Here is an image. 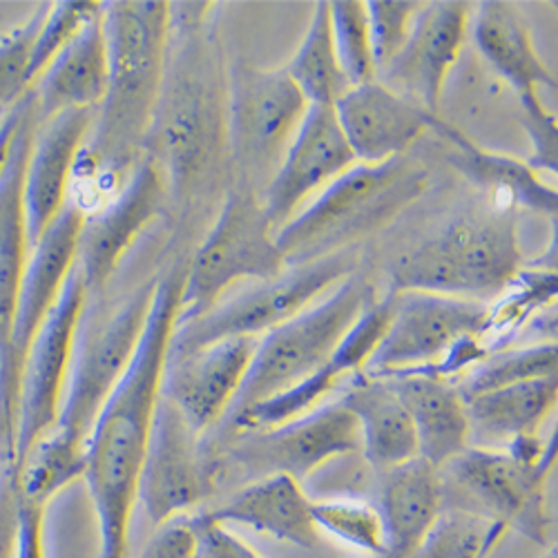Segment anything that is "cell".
<instances>
[{
	"instance_id": "obj_20",
	"label": "cell",
	"mask_w": 558,
	"mask_h": 558,
	"mask_svg": "<svg viewBox=\"0 0 558 558\" xmlns=\"http://www.w3.org/2000/svg\"><path fill=\"white\" fill-rule=\"evenodd\" d=\"M255 349V338H230L189 353H166L161 396L204 436L235 402Z\"/></svg>"
},
{
	"instance_id": "obj_1",
	"label": "cell",
	"mask_w": 558,
	"mask_h": 558,
	"mask_svg": "<svg viewBox=\"0 0 558 558\" xmlns=\"http://www.w3.org/2000/svg\"><path fill=\"white\" fill-rule=\"evenodd\" d=\"M183 275L185 270L177 266L157 282L142 342L85 445L83 481L99 525V558H128L138 478L161 393Z\"/></svg>"
},
{
	"instance_id": "obj_3",
	"label": "cell",
	"mask_w": 558,
	"mask_h": 558,
	"mask_svg": "<svg viewBox=\"0 0 558 558\" xmlns=\"http://www.w3.org/2000/svg\"><path fill=\"white\" fill-rule=\"evenodd\" d=\"M110 78L74 177L119 191L146 153L170 50V3H104Z\"/></svg>"
},
{
	"instance_id": "obj_14",
	"label": "cell",
	"mask_w": 558,
	"mask_h": 558,
	"mask_svg": "<svg viewBox=\"0 0 558 558\" xmlns=\"http://www.w3.org/2000/svg\"><path fill=\"white\" fill-rule=\"evenodd\" d=\"M87 293L78 268L70 272L48 319L43 322L23 362L19 393V425L14 445V472L25 456L48 436L61 413L78 324Z\"/></svg>"
},
{
	"instance_id": "obj_34",
	"label": "cell",
	"mask_w": 558,
	"mask_h": 558,
	"mask_svg": "<svg viewBox=\"0 0 558 558\" xmlns=\"http://www.w3.org/2000/svg\"><path fill=\"white\" fill-rule=\"evenodd\" d=\"M505 532L474 511L445 507L434 530L409 558H485Z\"/></svg>"
},
{
	"instance_id": "obj_5",
	"label": "cell",
	"mask_w": 558,
	"mask_h": 558,
	"mask_svg": "<svg viewBox=\"0 0 558 558\" xmlns=\"http://www.w3.org/2000/svg\"><path fill=\"white\" fill-rule=\"evenodd\" d=\"M199 27H170L181 48L166 63L161 97L146 144L166 183L185 197L210 168L217 150L226 146V92L213 76L210 57L197 43ZM228 150V148H226Z\"/></svg>"
},
{
	"instance_id": "obj_8",
	"label": "cell",
	"mask_w": 558,
	"mask_h": 558,
	"mask_svg": "<svg viewBox=\"0 0 558 558\" xmlns=\"http://www.w3.org/2000/svg\"><path fill=\"white\" fill-rule=\"evenodd\" d=\"M374 300V287L351 275L329 295L259 338L244 385L228 413L235 415L313 376L331 360L342 336Z\"/></svg>"
},
{
	"instance_id": "obj_18",
	"label": "cell",
	"mask_w": 558,
	"mask_h": 558,
	"mask_svg": "<svg viewBox=\"0 0 558 558\" xmlns=\"http://www.w3.org/2000/svg\"><path fill=\"white\" fill-rule=\"evenodd\" d=\"M355 163L333 108L308 106L282 163L262 195L272 230L284 228L313 197Z\"/></svg>"
},
{
	"instance_id": "obj_9",
	"label": "cell",
	"mask_w": 558,
	"mask_h": 558,
	"mask_svg": "<svg viewBox=\"0 0 558 558\" xmlns=\"http://www.w3.org/2000/svg\"><path fill=\"white\" fill-rule=\"evenodd\" d=\"M262 199L244 189H230L221 210L183 275L174 324L202 317L238 282H270L287 270Z\"/></svg>"
},
{
	"instance_id": "obj_27",
	"label": "cell",
	"mask_w": 558,
	"mask_h": 558,
	"mask_svg": "<svg viewBox=\"0 0 558 558\" xmlns=\"http://www.w3.org/2000/svg\"><path fill=\"white\" fill-rule=\"evenodd\" d=\"M389 383L413 425L417 458L440 472L470 447L468 411L449 380L429 374H409Z\"/></svg>"
},
{
	"instance_id": "obj_36",
	"label": "cell",
	"mask_w": 558,
	"mask_h": 558,
	"mask_svg": "<svg viewBox=\"0 0 558 558\" xmlns=\"http://www.w3.org/2000/svg\"><path fill=\"white\" fill-rule=\"evenodd\" d=\"M313 521L322 532L380 558L385 549L383 523L374 505L353 498L313 500Z\"/></svg>"
},
{
	"instance_id": "obj_44",
	"label": "cell",
	"mask_w": 558,
	"mask_h": 558,
	"mask_svg": "<svg viewBox=\"0 0 558 558\" xmlns=\"http://www.w3.org/2000/svg\"><path fill=\"white\" fill-rule=\"evenodd\" d=\"M25 97L12 110H8L3 114V119H0V172H3V168L10 159V153H12L14 136L19 132V125H21V119H23V112H25Z\"/></svg>"
},
{
	"instance_id": "obj_42",
	"label": "cell",
	"mask_w": 558,
	"mask_h": 558,
	"mask_svg": "<svg viewBox=\"0 0 558 558\" xmlns=\"http://www.w3.org/2000/svg\"><path fill=\"white\" fill-rule=\"evenodd\" d=\"M191 523L197 538L195 558H264L226 525L215 521L208 511L199 517H191Z\"/></svg>"
},
{
	"instance_id": "obj_43",
	"label": "cell",
	"mask_w": 558,
	"mask_h": 558,
	"mask_svg": "<svg viewBox=\"0 0 558 558\" xmlns=\"http://www.w3.org/2000/svg\"><path fill=\"white\" fill-rule=\"evenodd\" d=\"M197 538L191 517H181L157 527L144 551L136 558H195Z\"/></svg>"
},
{
	"instance_id": "obj_31",
	"label": "cell",
	"mask_w": 558,
	"mask_h": 558,
	"mask_svg": "<svg viewBox=\"0 0 558 558\" xmlns=\"http://www.w3.org/2000/svg\"><path fill=\"white\" fill-rule=\"evenodd\" d=\"M558 376L521 383L464 400L470 447L505 449L511 442L538 436L556 409Z\"/></svg>"
},
{
	"instance_id": "obj_46",
	"label": "cell",
	"mask_w": 558,
	"mask_h": 558,
	"mask_svg": "<svg viewBox=\"0 0 558 558\" xmlns=\"http://www.w3.org/2000/svg\"><path fill=\"white\" fill-rule=\"evenodd\" d=\"M0 119H3V117H0Z\"/></svg>"
},
{
	"instance_id": "obj_30",
	"label": "cell",
	"mask_w": 558,
	"mask_h": 558,
	"mask_svg": "<svg viewBox=\"0 0 558 558\" xmlns=\"http://www.w3.org/2000/svg\"><path fill=\"white\" fill-rule=\"evenodd\" d=\"M432 130L440 138H445L447 146L451 148L449 163L472 183L505 199L509 206L527 208L532 213L549 217L556 223L558 193L525 161L483 150L470 136H464L458 128L445 123L440 117L436 119Z\"/></svg>"
},
{
	"instance_id": "obj_29",
	"label": "cell",
	"mask_w": 558,
	"mask_h": 558,
	"mask_svg": "<svg viewBox=\"0 0 558 558\" xmlns=\"http://www.w3.org/2000/svg\"><path fill=\"white\" fill-rule=\"evenodd\" d=\"M340 402L353 413L360 456L376 474L417 458L413 425L389 380L355 376Z\"/></svg>"
},
{
	"instance_id": "obj_19",
	"label": "cell",
	"mask_w": 558,
	"mask_h": 558,
	"mask_svg": "<svg viewBox=\"0 0 558 558\" xmlns=\"http://www.w3.org/2000/svg\"><path fill=\"white\" fill-rule=\"evenodd\" d=\"M470 19L472 5L462 0L423 3L402 50L383 68V83L438 117L445 83L460 59Z\"/></svg>"
},
{
	"instance_id": "obj_38",
	"label": "cell",
	"mask_w": 558,
	"mask_h": 558,
	"mask_svg": "<svg viewBox=\"0 0 558 558\" xmlns=\"http://www.w3.org/2000/svg\"><path fill=\"white\" fill-rule=\"evenodd\" d=\"M48 8L50 3L38 5L25 23L0 36V117L12 110L29 92V52Z\"/></svg>"
},
{
	"instance_id": "obj_35",
	"label": "cell",
	"mask_w": 558,
	"mask_h": 558,
	"mask_svg": "<svg viewBox=\"0 0 558 558\" xmlns=\"http://www.w3.org/2000/svg\"><path fill=\"white\" fill-rule=\"evenodd\" d=\"M333 45L340 68L351 87L378 78L374 50H371L366 5L362 0H333L329 3Z\"/></svg>"
},
{
	"instance_id": "obj_39",
	"label": "cell",
	"mask_w": 558,
	"mask_h": 558,
	"mask_svg": "<svg viewBox=\"0 0 558 558\" xmlns=\"http://www.w3.org/2000/svg\"><path fill=\"white\" fill-rule=\"evenodd\" d=\"M364 5L376 70H383L402 50L413 19L421 12L423 3H409V0H371V3Z\"/></svg>"
},
{
	"instance_id": "obj_37",
	"label": "cell",
	"mask_w": 558,
	"mask_h": 558,
	"mask_svg": "<svg viewBox=\"0 0 558 558\" xmlns=\"http://www.w3.org/2000/svg\"><path fill=\"white\" fill-rule=\"evenodd\" d=\"M104 3H87V0H61L50 3L40 29L34 38L29 63H27V83L29 89L40 78V74L50 68V63L68 48L70 40L101 12Z\"/></svg>"
},
{
	"instance_id": "obj_32",
	"label": "cell",
	"mask_w": 558,
	"mask_h": 558,
	"mask_svg": "<svg viewBox=\"0 0 558 558\" xmlns=\"http://www.w3.org/2000/svg\"><path fill=\"white\" fill-rule=\"evenodd\" d=\"M284 72L308 106L333 108L351 87L338 61L327 0L315 3L308 29Z\"/></svg>"
},
{
	"instance_id": "obj_15",
	"label": "cell",
	"mask_w": 558,
	"mask_h": 558,
	"mask_svg": "<svg viewBox=\"0 0 558 558\" xmlns=\"http://www.w3.org/2000/svg\"><path fill=\"white\" fill-rule=\"evenodd\" d=\"M360 453L353 413L338 400L264 432L242 434L230 447V460L253 476H291L306 483L317 470L342 456Z\"/></svg>"
},
{
	"instance_id": "obj_28",
	"label": "cell",
	"mask_w": 558,
	"mask_h": 558,
	"mask_svg": "<svg viewBox=\"0 0 558 558\" xmlns=\"http://www.w3.org/2000/svg\"><path fill=\"white\" fill-rule=\"evenodd\" d=\"M474 40L483 59L517 92L521 104L541 99V87H556V76L536 54L527 23L511 3H481L474 14Z\"/></svg>"
},
{
	"instance_id": "obj_23",
	"label": "cell",
	"mask_w": 558,
	"mask_h": 558,
	"mask_svg": "<svg viewBox=\"0 0 558 558\" xmlns=\"http://www.w3.org/2000/svg\"><path fill=\"white\" fill-rule=\"evenodd\" d=\"M83 219L85 213L74 202H68L52 226L29 248L12 331V355L19 376L23 374V362L29 344L59 302L68 277L76 266Z\"/></svg>"
},
{
	"instance_id": "obj_2",
	"label": "cell",
	"mask_w": 558,
	"mask_h": 558,
	"mask_svg": "<svg viewBox=\"0 0 558 558\" xmlns=\"http://www.w3.org/2000/svg\"><path fill=\"white\" fill-rule=\"evenodd\" d=\"M157 282L159 279L144 282L110 308L87 300L59 421L16 470L21 496L50 505L83 478L87 438L142 342Z\"/></svg>"
},
{
	"instance_id": "obj_41",
	"label": "cell",
	"mask_w": 558,
	"mask_h": 558,
	"mask_svg": "<svg viewBox=\"0 0 558 558\" xmlns=\"http://www.w3.org/2000/svg\"><path fill=\"white\" fill-rule=\"evenodd\" d=\"M48 507L50 505L29 500L14 489V558H48V551H45V517H48Z\"/></svg>"
},
{
	"instance_id": "obj_7",
	"label": "cell",
	"mask_w": 558,
	"mask_h": 558,
	"mask_svg": "<svg viewBox=\"0 0 558 558\" xmlns=\"http://www.w3.org/2000/svg\"><path fill=\"white\" fill-rule=\"evenodd\" d=\"M556 436L549 442L523 438L505 449L468 447L440 470L445 487L462 498L458 509L505 527L519 530L536 543L549 536L545 483L554 470Z\"/></svg>"
},
{
	"instance_id": "obj_45",
	"label": "cell",
	"mask_w": 558,
	"mask_h": 558,
	"mask_svg": "<svg viewBox=\"0 0 558 558\" xmlns=\"http://www.w3.org/2000/svg\"><path fill=\"white\" fill-rule=\"evenodd\" d=\"M547 558H556V551H551V554H549V556H547Z\"/></svg>"
},
{
	"instance_id": "obj_24",
	"label": "cell",
	"mask_w": 558,
	"mask_h": 558,
	"mask_svg": "<svg viewBox=\"0 0 558 558\" xmlns=\"http://www.w3.org/2000/svg\"><path fill=\"white\" fill-rule=\"evenodd\" d=\"M378 502L374 507L385 538L380 558H409L447 507L440 472L423 458H413L378 474Z\"/></svg>"
},
{
	"instance_id": "obj_10",
	"label": "cell",
	"mask_w": 558,
	"mask_h": 558,
	"mask_svg": "<svg viewBox=\"0 0 558 558\" xmlns=\"http://www.w3.org/2000/svg\"><path fill=\"white\" fill-rule=\"evenodd\" d=\"M308 104L282 70L238 63L226 83V148L238 168V189L259 199L282 163Z\"/></svg>"
},
{
	"instance_id": "obj_40",
	"label": "cell",
	"mask_w": 558,
	"mask_h": 558,
	"mask_svg": "<svg viewBox=\"0 0 558 558\" xmlns=\"http://www.w3.org/2000/svg\"><path fill=\"white\" fill-rule=\"evenodd\" d=\"M523 128L532 142V157L525 161L534 172H556L558 166V125L556 117L541 99L521 104Z\"/></svg>"
},
{
	"instance_id": "obj_16",
	"label": "cell",
	"mask_w": 558,
	"mask_h": 558,
	"mask_svg": "<svg viewBox=\"0 0 558 558\" xmlns=\"http://www.w3.org/2000/svg\"><path fill=\"white\" fill-rule=\"evenodd\" d=\"M168 193L159 163L144 155L121 189L83 219L76 268L83 277L87 300L104 295L121 259L148 223L159 215Z\"/></svg>"
},
{
	"instance_id": "obj_11",
	"label": "cell",
	"mask_w": 558,
	"mask_h": 558,
	"mask_svg": "<svg viewBox=\"0 0 558 558\" xmlns=\"http://www.w3.org/2000/svg\"><path fill=\"white\" fill-rule=\"evenodd\" d=\"M355 268L357 255L349 248L291 266L277 279L259 282L197 319L174 324L168 353H189L230 338L259 340L340 287Z\"/></svg>"
},
{
	"instance_id": "obj_6",
	"label": "cell",
	"mask_w": 558,
	"mask_h": 558,
	"mask_svg": "<svg viewBox=\"0 0 558 558\" xmlns=\"http://www.w3.org/2000/svg\"><path fill=\"white\" fill-rule=\"evenodd\" d=\"M521 266L514 215L509 210L468 215L396 262L393 293L417 291L489 304L514 282Z\"/></svg>"
},
{
	"instance_id": "obj_26",
	"label": "cell",
	"mask_w": 558,
	"mask_h": 558,
	"mask_svg": "<svg viewBox=\"0 0 558 558\" xmlns=\"http://www.w3.org/2000/svg\"><path fill=\"white\" fill-rule=\"evenodd\" d=\"M208 514L221 525H242L293 547L313 549L319 543L313 498L291 476L257 478Z\"/></svg>"
},
{
	"instance_id": "obj_22",
	"label": "cell",
	"mask_w": 558,
	"mask_h": 558,
	"mask_svg": "<svg viewBox=\"0 0 558 558\" xmlns=\"http://www.w3.org/2000/svg\"><path fill=\"white\" fill-rule=\"evenodd\" d=\"M333 112L355 161L366 166L404 157L438 119L378 78L349 87Z\"/></svg>"
},
{
	"instance_id": "obj_13",
	"label": "cell",
	"mask_w": 558,
	"mask_h": 558,
	"mask_svg": "<svg viewBox=\"0 0 558 558\" xmlns=\"http://www.w3.org/2000/svg\"><path fill=\"white\" fill-rule=\"evenodd\" d=\"M36 125L34 95L29 89L10 159L0 172V468H14L21 376L12 355V331L21 279L29 257L23 179Z\"/></svg>"
},
{
	"instance_id": "obj_33",
	"label": "cell",
	"mask_w": 558,
	"mask_h": 558,
	"mask_svg": "<svg viewBox=\"0 0 558 558\" xmlns=\"http://www.w3.org/2000/svg\"><path fill=\"white\" fill-rule=\"evenodd\" d=\"M556 374H558V347L554 340V342H541L534 347L505 349L498 353H489L451 385L456 387L458 396L464 402L481 393L514 387L530 380L551 378Z\"/></svg>"
},
{
	"instance_id": "obj_21",
	"label": "cell",
	"mask_w": 558,
	"mask_h": 558,
	"mask_svg": "<svg viewBox=\"0 0 558 558\" xmlns=\"http://www.w3.org/2000/svg\"><path fill=\"white\" fill-rule=\"evenodd\" d=\"M97 110H68L36 125L23 179V210L29 248L68 206L78 155Z\"/></svg>"
},
{
	"instance_id": "obj_12",
	"label": "cell",
	"mask_w": 558,
	"mask_h": 558,
	"mask_svg": "<svg viewBox=\"0 0 558 558\" xmlns=\"http://www.w3.org/2000/svg\"><path fill=\"white\" fill-rule=\"evenodd\" d=\"M389 329L362 368L364 378L391 380L409 374L434 376L447 355L468 338L485 340L489 306L476 300L434 293H391Z\"/></svg>"
},
{
	"instance_id": "obj_4",
	"label": "cell",
	"mask_w": 558,
	"mask_h": 558,
	"mask_svg": "<svg viewBox=\"0 0 558 558\" xmlns=\"http://www.w3.org/2000/svg\"><path fill=\"white\" fill-rule=\"evenodd\" d=\"M425 185L427 172L404 157L355 163L279 228L277 246L287 266L344 251L353 240L387 226L425 193Z\"/></svg>"
},
{
	"instance_id": "obj_25",
	"label": "cell",
	"mask_w": 558,
	"mask_h": 558,
	"mask_svg": "<svg viewBox=\"0 0 558 558\" xmlns=\"http://www.w3.org/2000/svg\"><path fill=\"white\" fill-rule=\"evenodd\" d=\"M108 78L110 59L101 8L34 83L38 123L68 110H97L106 99Z\"/></svg>"
},
{
	"instance_id": "obj_17",
	"label": "cell",
	"mask_w": 558,
	"mask_h": 558,
	"mask_svg": "<svg viewBox=\"0 0 558 558\" xmlns=\"http://www.w3.org/2000/svg\"><path fill=\"white\" fill-rule=\"evenodd\" d=\"M210 483L202 434L159 393L138 478V502L144 505L153 525L159 527L189 514L204 500Z\"/></svg>"
}]
</instances>
